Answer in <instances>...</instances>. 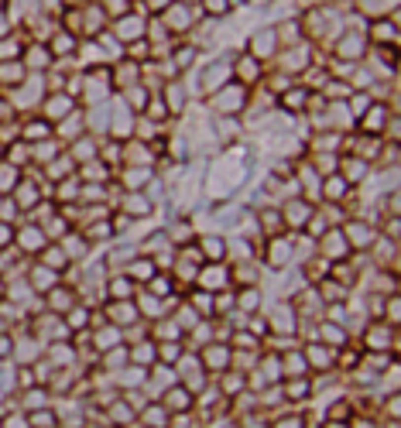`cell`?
<instances>
[{"instance_id": "7a4b0ae2", "label": "cell", "mask_w": 401, "mask_h": 428, "mask_svg": "<svg viewBox=\"0 0 401 428\" xmlns=\"http://www.w3.org/2000/svg\"><path fill=\"white\" fill-rule=\"evenodd\" d=\"M7 243H10V230L0 223V247H7Z\"/></svg>"}, {"instance_id": "6da1fadb", "label": "cell", "mask_w": 401, "mask_h": 428, "mask_svg": "<svg viewBox=\"0 0 401 428\" xmlns=\"http://www.w3.org/2000/svg\"><path fill=\"white\" fill-rule=\"evenodd\" d=\"M0 357H10V339L0 336Z\"/></svg>"}]
</instances>
